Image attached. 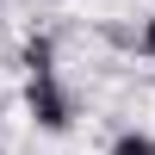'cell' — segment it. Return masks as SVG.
<instances>
[{"label": "cell", "mask_w": 155, "mask_h": 155, "mask_svg": "<svg viewBox=\"0 0 155 155\" xmlns=\"http://www.w3.org/2000/svg\"><path fill=\"white\" fill-rule=\"evenodd\" d=\"M25 74H56V37H50V31H31V37H25Z\"/></svg>", "instance_id": "7a4b0ae2"}, {"label": "cell", "mask_w": 155, "mask_h": 155, "mask_svg": "<svg viewBox=\"0 0 155 155\" xmlns=\"http://www.w3.org/2000/svg\"><path fill=\"white\" fill-rule=\"evenodd\" d=\"M0 106H6V99H0Z\"/></svg>", "instance_id": "5b68a950"}, {"label": "cell", "mask_w": 155, "mask_h": 155, "mask_svg": "<svg viewBox=\"0 0 155 155\" xmlns=\"http://www.w3.org/2000/svg\"><path fill=\"white\" fill-rule=\"evenodd\" d=\"M137 44H143V56H149V62H155V19H149V25H143V31H137Z\"/></svg>", "instance_id": "277c9868"}, {"label": "cell", "mask_w": 155, "mask_h": 155, "mask_svg": "<svg viewBox=\"0 0 155 155\" xmlns=\"http://www.w3.org/2000/svg\"><path fill=\"white\" fill-rule=\"evenodd\" d=\"M106 155H155V137H149V130H118Z\"/></svg>", "instance_id": "3957f363"}, {"label": "cell", "mask_w": 155, "mask_h": 155, "mask_svg": "<svg viewBox=\"0 0 155 155\" xmlns=\"http://www.w3.org/2000/svg\"><path fill=\"white\" fill-rule=\"evenodd\" d=\"M25 112H31L37 130H68V118H74V106H68L56 74H25Z\"/></svg>", "instance_id": "6da1fadb"}, {"label": "cell", "mask_w": 155, "mask_h": 155, "mask_svg": "<svg viewBox=\"0 0 155 155\" xmlns=\"http://www.w3.org/2000/svg\"><path fill=\"white\" fill-rule=\"evenodd\" d=\"M0 155H6V149H0Z\"/></svg>", "instance_id": "8992f818"}]
</instances>
